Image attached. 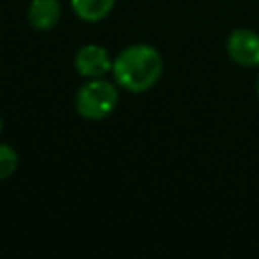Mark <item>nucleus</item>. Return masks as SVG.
Segmentation results:
<instances>
[{"label":"nucleus","mask_w":259,"mask_h":259,"mask_svg":"<svg viewBox=\"0 0 259 259\" xmlns=\"http://www.w3.org/2000/svg\"><path fill=\"white\" fill-rule=\"evenodd\" d=\"M164 69L162 55L152 45H130L113 59V79L130 93H144L152 89Z\"/></svg>","instance_id":"nucleus-1"},{"label":"nucleus","mask_w":259,"mask_h":259,"mask_svg":"<svg viewBox=\"0 0 259 259\" xmlns=\"http://www.w3.org/2000/svg\"><path fill=\"white\" fill-rule=\"evenodd\" d=\"M117 103H119L117 87L103 77H95V79L85 81L75 95L77 113L89 121L105 119L107 115L113 113Z\"/></svg>","instance_id":"nucleus-2"},{"label":"nucleus","mask_w":259,"mask_h":259,"mask_svg":"<svg viewBox=\"0 0 259 259\" xmlns=\"http://www.w3.org/2000/svg\"><path fill=\"white\" fill-rule=\"evenodd\" d=\"M227 53L241 67H259V32L235 28L227 38Z\"/></svg>","instance_id":"nucleus-3"},{"label":"nucleus","mask_w":259,"mask_h":259,"mask_svg":"<svg viewBox=\"0 0 259 259\" xmlns=\"http://www.w3.org/2000/svg\"><path fill=\"white\" fill-rule=\"evenodd\" d=\"M73 63H75L77 73L81 77H85V79L103 77L113 67V61H111L109 53L101 45H85V47H81L75 53Z\"/></svg>","instance_id":"nucleus-4"},{"label":"nucleus","mask_w":259,"mask_h":259,"mask_svg":"<svg viewBox=\"0 0 259 259\" xmlns=\"http://www.w3.org/2000/svg\"><path fill=\"white\" fill-rule=\"evenodd\" d=\"M61 18L59 0H32L28 6V22L34 30H51Z\"/></svg>","instance_id":"nucleus-5"},{"label":"nucleus","mask_w":259,"mask_h":259,"mask_svg":"<svg viewBox=\"0 0 259 259\" xmlns=\"http://www.w3.org/2000/svg\"><path fill=\"white\" fill-rule=\"evenodd\" d=\"M113 4H115V0H71L73 12L85 22L103 20L111 12Z\"/></svg>","instance_id":"nucleus-6"},{"label":"nucleus","mask_w":259,"mask_h":259,"mask_svg":"<svg viewBox=\"0 0 259 259\" xmlns=\"http://www.w3.org/2000/svg\"><path fill=\"white\" fill-rule=\"evenodd\" d=\"M18 168V154L12 146L0 144V182L10 178Z\"/></svg>","instance_id":"nucleus-7"},{"label":"nucleus","mask_w":259,"mask_h":259,"mask_svg":"<svg viewBox=\"0 0 259 259\" xmlns=\"http://www.w3.org/2000/svg\"><path fill=\"white\" fill-rule=\"evenodd\" d=\"M257 97H259V77H257Z\"/></svg>","instance_id":"nucleus-8"},{"label":"nucleus","mask_w":259,"mask_h":259,"mask_svg":"<svg viewBox=\"0 0 259 259\" xmlns=\"http://www.w3.org/2000/svg\"><path fill=\"white\" fill-rule=\"evenodd\" d=\"M2 125H4V123H2V117H0V134H2Z\"/></svg>","instance_id":"nucleus-9"}]
</instances>
